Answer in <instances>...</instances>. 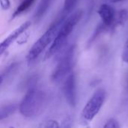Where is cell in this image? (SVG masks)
<instances>
[{
    "label": "cell",
    "instance_id": "obj_11",
    "mask_svg": "<svg viewBox=\"0 0 128 128\" xmlns=\"http://www.w3.org/2000/svg\"><path fill=\"white\" fill-rule=\"evenodd\" d=\"M18 68H19V64L16 63V62L10 64L9 66H8L1 73V75H0V85L2 86L4 81L6 80L8 77H10L13 74H14Z\"/></svg>",
    "mask_w": 128,
    "mask_h": 128
},
{
    "label": "cell",
    "instance_id": "obj_1",
    "mask_svg": "<svg viewBox=\"0 0 128 128\" xmlns=\"http://www.w3.org/2000/svg\"><path fill=\"white\" fill-rule=\"evenodd\" d=\"M46 105V94L36 88L27 91L19 106L20 114L26 118H34L40 116Z\"/></svg>",
    "mask_w": 128,
    "mask_h": 128
},
{
    "label": "cell",
    "instance_id": "obj_21",
    "mask_svg": "<svg viewBox=\"0 0 128 128\" xmlns=\"http://www.w3.org/2000/svg\"><path fill=\"white\" fill-rule=\"evenodd\" d=\"M0 4H1V8L2 10H8L10 7V0H0Z\"/></svg>",
    "mask_w": 128,
    "mask_h": 128
},
{
    "label": "cell",
    "instance_id": "obj_17",
    "mask_svg": "<svg viewBox=\"0 0 128 128\" xmlns=\"http://www.w3.org/2000/svg\"><path fill=\"white\" fill-rule=\"evenodd\" d=\"M40 128H58L60 127V125L58 124V122L55 121V120H47L44 122L43 123H41L39 125Z\"/></svg>",
    "mask_w": 128,
    "mask_h": 128
},
{
    "label": "cell",
    "instance_id": "obj_15",
    "mask_svg": "<svg viewBox=\"0 0 128 128\" xmlns=\"http://www.w3.org/2000/svg\"><path fill=\"white\" fill-rule=\"evenodd\" d=\"M108 29V27L106 26V25H104L103 22H101L100 24H99L98 26H97V28H95V30H94V33L92 34V37L90 38V39H89V40H88V46H90L104 32H105L106 30H107Z\"/></svg>",
    "mask_w": 128,
    "mask_h": 128
},
{
    "label": "cell",
    "instance_id": "obj_9",
    "mask_svg": "<svg viewBox=\"0 0 128 128\" xmlns=\"http://www.w3.org/2000/svg\"><path fill=\"white\" fill-rule=\"evenodd\" d=\"M52 0H40L34 14V19L35 21L40 20L49 10Z\"/></svg>",
    "mask_w": 128,
    "mask_h": 128
},
{
    "label": "cell",
    "instance_id": "obj_8",
    "mask_svg": "<svg viewBox=\"0 0 128 128\" xmlns=\"http://www.w3.org/2000/svg\"><path fill=\"white\" fill-rule=\"evenodd\" d=\"M98 13L103 21V23L111 28L116 19L113 8L108 4H102L99 8Z\"/></svg>",
    "mask_w": 128,
    "mask_h": 128
},
{
    "label": "cell",
    "instance_id": "obj_6",
    "mask_svg": "<svg viewBox=\"0 0 128 128\" xmlns=\"http://www.w3.org/2000/svg\"><path fill=\"white\" fill-rule=\"evenodd\" d=\"M63 93L68 104L72 107H75L76 105L77 98L76 77L74 74L71 73L67 76L63 85Z\"/></svg>",
    "mask_w": 128,
    "mask_h": 128
},
{
    "label": "cell",
    "instance_id": "obj_23",
    "mask_svg": "<svg viewBox=\"0 0 128 128\" xmlns=\"http://www.w3.org/2000/svg\"><path fill=\"white\" fill-rule=\"evenodd\" d=\"M125 87H126V91L128 92V78H127V81H126V86H125Z\"/></svg>",
    "mask_w": 128,
    "mask_h": 128
},
{
    "label": "cell",
    "instance_id": "obj_7",
    "mask_svg": "<svg viewBox=\"0 0 128 128\" xmlns=\"http://www.w3.org/2000/svg\"><path fill=\"white\" fill-rule=\"evenodd\" d=\"M32 22L30 21H26L22 25H20L17 28H16L11 34H10L0 44V55L2 56L5 50L10 46V44L16 40L22 33H25V32L31 26Z\"/></svg>",
    "mask_w": 128,
    "mask_h": 128
},
{
    "label": "cell",
    "instance_id": "obj_3",
    "mask_svg": "<svg viewBox=\"0 0 128 128\" xmlns=\"http://www.w3.org/2000/svg\"><path fill=\"white\" fill-rule=\"evenodd\" d=\"M66 15L62 14L61 17L56 20L46 29V31L39 38V39L33 44V46L29 50L26 59L28 63L35 60L40 54L47 47V46L53 41L56 36L58 34L62 23L66 20Z\"/></svg>",
    "mask_w": 128,
    "mask_h": 128
},
{
    "label": "cell",
    "instance_id": "obj_20",
    "mask_svg": "<svg viewBox=\"0 0 128 128\" xmlns=\"http://www.w3.org/2000/svg\"><path fill=\"white\" fill-rule=\"evenodd\" d=\"M72 124H73L72 118L70 116H68L62 121L60 127H62V128H70L72 126Z\"/></svg>",
    "mask_w": 128,
    "mask_h": 128
},
{
    "label": "cell",
    "instance_id": "obj_22",
    "mask_svg": "<svg viewBox=\"0 0 128 128\" xmlns=\"http://www.w3.org/2000/svg\"><path fill=\"white\" fill-rule=\"evenodd\" d=\"M111 2H113V3H116V2H123L124 0H110Z\"/></svg>",
    "mask_w": 128,
    "mask_h": 128
},
{
    "label": "cell",
    "instance_id": "obj_13",
    "mask_svg": "<svg viewBox=\"0 0 128 128\" xmlns=\"http://www.w3.org/2000/svg\"><path fill=\"white\" fill-rule=\"evenodd\" d=\"M35 2V0H23L22 2L16 8V9L15 10V11L14 12L11 19L15 18L16 16L20 15L21 14H22L23 12L26 11Z\"/></svg>",
    "mask_w": 128,
    "mask_h": 128
},
{
    "label": "cell",
    "instance_id": "obj_14",
    "mask_svg": "<svg viewBox=\"0 0 128 128\" xmlns=\"http://www.w3.org/2000/svg\"><path fill=\"white\" fill-rule=\"evenodd\" d=\"M38 81V76L37 75H32V76L27 77L23 81L22 88L27 89V91L31 88H34L36 87Z\"/></svg>",
    "mask_w": 128,
    "mask_h": 128
},
{
    "label": "cell",
    "instance_id": "obj_12",
    "mask_svg": "<svg viewBox=\"0 0 128 128\" xmlns=\"http://www.w3.org/2000/svg\"><path fill=\"white\" fill-rule=\"evenodd\" d=\"M128 19V10L126 9H122L120 11H118V16H116V18L115 19L114 23L111 28V30L113 31L115 30L116 28L122 26L124 24V22L127 21Z\"/></svg>",
    "mask_w": 128,
    "mask_h": 128
},
{
    "label": "cell",
    "instance_id": "obj_16",
    "mask_svg": "<svg viewBox=\"0 0 128 128\" xmlns=\"http://www.w3.org/2000/svg\"><path fill=\"white\" fill-rule=\"evenodd\" d=\"M78 0H64L63 5V12L62 14L67 15L69 14L76 4Z\"/></svg>",
    "mask_w": 128,
    "mask_h": 128
},
{
    "label": "cell",
    "instance_id": "obj_5",
    "mask_svg": "<svg viewBox=\"0 0 128 128\" xmlns=\"http://www.w3.org/2000/svg\"><path fill=\"white\" fill-rule=\"evenodd\" d=\"M106 98V91L104 88L98 89L88 101L82 111V117L88 122H91L98 114Z\"/></svg>",
    "mask_w": 128,
    "mask_h": 128
},
{
    "label": "cell",
    "instance_id": "obj_2",
    "mask_svg": "<svg viewBox=\"0 0 128 128\" xmlns=\"http://www.w3.org/2000/svg\"><path fill=\"white\" fill-rule=\"evenodd\" d=\"M83 16V10H78L66 19L62 23L57 35L52 41L50 47L45 55V59L50 58L53 55L58 53L65 45L69 36L75 28Z\"/></svg>",
    "mask_w": 128,
    "mask_h": 128
},
{
    "label": "cell",
    "instance_id": "obj_10",
    "mask_svg": "<svg viewBox=\"0 0 128 128\" xmlns=\"http://www.w3.org/2000/svg\"><path fill=\"white\" fill-rule=\"evenodd\" d=\"M17 110V105L16 104H10L8 105L2 106L0 108V121L9 117L14 114Z\"/></svg>",
    "mask_w": 128,
    "mask_h": 128
},
{
    "label": "cell",
    "instance_id": "obj_18",
    "mask_svg": "<svg viewBox=\"0 0 128 128\" xmlns=\"http://www.w3.org/2000/svg\"><path fill=\"white\" fill-rule=\"evenodd\" d=\"M104 128H120V125L118 122V121L115 118H110L109 119L106 124L104 125Z\"/></svg>",
    "mask_w": 128,
    "mask_h": 128
},
{
    "label": "cell",
    "instance_id": "obj_4",
    "mask_svg": "<svg viewBox=\"0 0 128 128\" xmlns=\"http://www.w3.org/2000/svg\"><path fill=\"white\" fill-rule=\"evenodd\" d=\"M75 48L76 46L72 45L62 55L51 75L52 81L58 82L70 74L74 63Z\"/></svg>",
    "mask_w": 128,
    "mask_h": 128
},
{
    "label": "cell",
    "instance_id": "obj_19",
    "mask_svg": "<svg viewBox=\"0 0 128 128\" xmlns=\"http://www.w3.org/2000/svg\"><path fill=\"white\" fill-rule=\"evenodd\" d=\"M122 58L124 62L128 63V40H126L125 44H124L123 52H122Z\"/></svg>",
    "mask_w": 128,
    "mask_h": 128
}]
</instances>
